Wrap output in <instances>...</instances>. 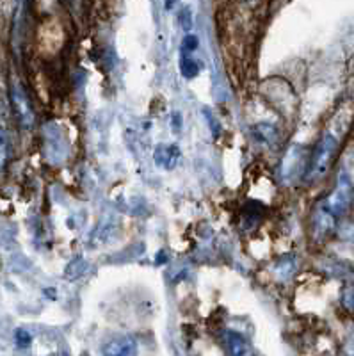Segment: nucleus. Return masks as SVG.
Masks as SVG:
<instances>
[{
  "instance_id": "obj_1",
  "label": "nucleus",
  "mask_w": 354,
  "mask_h": 356,
  "mask_svg": "<svg viewBox=\"0 0 354 356\" xmlns=\"http://www.w3.org/2000/svg\"><path fill=\"white\" fill-rule=\"evenodd\" d=\"M337 148L338 139L335 138L333 134H324L321 141H319V145L315 146L310 162L306 166L305 178L308 182H315V180H319V178H322L328 173V170L331 168V162H333L335 154H337Z\"/></svg>"
},
{
  "instance_id": "obj_2",
  "label": "nucleus",
  "mask_w": 354,
  "mask_h": 356,
  "mask_svg": "<svg viewBox=\"0 0 354 356\" xmlns=\"http://www.w3.org/2000/svg\"><path fill=\"white\" fill-rule=\"evenodd\" d=\"M353 196H354V191H353V182H351L349 175L340 173L337 187H335V191L331 193L330 198L326 200L324 207H326L328 211L337 218V216L340 214H346L347 209H349L351 203H353Z\"/></svg>"
},
{
  "instance_id": "obj_3",
  "label": "nucleus",
  "mask_w": 354,
  "mask_h": 356,
  "mask_svg": "<svg viewBox=\"0 0 354 356\" xmlns=\"http://www.w3.org/2000/svg\"><path fill=\"white\" fill-rule=\"evenodd\" d=\"M137 351L136 340L130 335H116L111 337L107 340V344L104 346V355L109 356H125V355H134Z\"/></svg>"
},
{
  "instance_id": "obj_4",
  "label": "nucleus",
  "mask_w": 354,
  "mask_h": 356,
  "mask_svg": "<svg viewBox=\"0 0 354 356\" xmlns=\"http://www.w3.org/2000/svg\"><path fill=\"white\" fill-rule=\"evenodd\" d=\"M155 164L162 170H173L180 161V148L177 145H159L155 148Z\"/></svg>"
},
{
  "instance_id": "obj_5",
  "label": "nucleus",
  "mask_w": 354,
  "mask_h": 356,
  "mask_svg": "<svg viewBox=\"0 0 354 356\" xmlns=\"http://www.w3.org/2000/svg\"><path fill=\"white\" fill-rule=\"evenodd\" d=\"M303 159H305V148H301V146H292L289 154L285 155V159H283V178L285 180H290L292 177L301 173Z\"/></svg>"
},
{
  "instance_id": "obj_6",
  "label": "nucleus",
  "mask_w": 354,
  "mask_h": 356,
  "mask_svg": "<svg viewBox=\"0 0 354 356\" xmlns=\"http://www.w3.org/2000/svg\"><path fill=\"white\" fill-rule=\"evenodd\" d=\"M13 102H15V107H17V113L18 116H20L22 123H24L25 127L31 125L34 120L33 109H31V106H29V100L27 97H25V93L18 88V86L13 89Z\"/></svg>"
},
{
  "instance_id": "obj_7",
  "label": "nucleus",
  "mask_w": 354,
  "mask_h": 356,
  "mask_svg": "<svg viewBox=\"0 0 354 356\" xmlns=\"http://www.w3.org/2000/svg\"><path fill=\"white\" fill-rule=\"evenodd\" d=\"M314 227L319 235H326L333 230L335 216L328 211L326 207H321V209L317 211V214H315L314 218Z\"/></svg>"
},
{
  "instance_id": "obj_8",
  "label": "nucleus",
  "mask_w": 354,
  "mask_h": 356,
  "mask_svg": "<svg viewBox=\"0 0 354 356\" xmlns=\"http://www.w3.org/2000/svg\"><path fill=\"white\" fill-rule=\"evenodd\" d=\"M226 348L230 355H250V348L244 337L235 332H226Z\"/></svg>"
},
{
  "instance_id": "obj_9",
  "label": "nucleus",
  "mask_w": 354,
  "mask_h": 356,
  "mask_svg": "<svg viewBox=\"0 0 354 356\" xmlns=\"http://www.w3.org/2000/svg\"><path fill=\"white\" fill-rule=\"evenodd\" d=\"M253 136L264 145H274L278 139V130L271 125H266V123H260L253 129Z\"/></svg>"
},
{
  "instance_id": "obj_10",
  "label": "nucleus",
  "mask_w": 354,
  "mask_h": 356,
  "mask_svg": "<svg viewBox=\"0 0 354 356\" xmlns=\"http://www.w3.org/2000/svg\"><path fill=\"white\" fill-rule=\"evenodd\" d=\"M180 72L186 79H194L198 77V73H200V66H198V63L194 61L193 57L187 56V52H184L180 56Z\"/></svg>"
},
{
  "instance_id": "obj_11",
  "label": "nucleus",
  "mask_w": 354,
  "mask_h": 356,
  "mask_svg": "<svg viewBox=\"0 0 354 356\" xmlns=\"http://www.w3.org/2000/svg\"><path fill=\"white\" fill-rule=\"evenodd\" d=\"M6 143H8V132H6V114L0 111V166L6 161Z\"/></svg>"
},
{
  "instance_id": "obj_12",
  "label": "nucleus",
  "mask_w": 354,
  "mask_h": 356,
  "mask_svg": "<svg viewBox=\"0 0 354 356\" xmlns=\"http://www.w3.org/2000/svg\"><path fill=\"white\" fill-rule=\"evenodd\" d=\"M294 269H296V262L292 260V257H289V259L280 260L278 267H276V273H278V278L285 280L294 273Z\"/></svg>"
},
{
  "instance_id": "obj_13",
  "label": "nucleus",
  "mask_w": 354,
  "mask_h": 356,
  "mask_svg": "<svg viewBox=\"0 0 354 356\" xmlns=\"http://www.w3.org/2000/svg\"><path fill=\"white\" fill-rule=\"evenodd\" d=\"M180 25L184 27V31H187V33L193 29V11H191L189 6H186V8L180 11Z\"/></svg>"
},
{
  "instance_id": "obj_14",
  "label": "nucleus",
  "mask_w": 354,
  "mask_h": 356,
  "mask_svg": "<svg viewBox=\"0 0 354 356\" xmlns=\"http://www.w3.org/2000/svg\"><path fill=\"white\" fill-rule=\"evenodd\" d=\"M198 44H200L198 36H194V34H187V36L184 38V41H182V50H184V52H194V50L198 49Z\"/></svg>"
},
{
  "instance_id": "obj_15",
  "label": "nucleus",
  "mask_w": 354,
  "mask_h": 356,
  "mask_svg": "<svg viewBox=\"0 0 354 356\" xmlns=\"http://www.w3.org/2000/svg\"><path fill=\"white\" fill-rule=\"evenodd\" d=\"M173 129H175V132H180V129H182V114L173 113Z\"/></svg>"
},
{
  "instance_id": "obj_16",
  "label": "nucleus",
  "mask_w": 354,
  "mask_h": 356,
  "mask_svg": "<svg viewBox=\"0 0 354 356\" xmlns=\"http://www.w3.org/2000/svg\"><path fill=\"white\" fill-rule=\"evenodd\" d=\"M178 2H180V0H164V8L169 11V9H173Z\"/></svg>"
},
{
  "instance_id": "obj_17",
  "label": "nucleus",
  "mask_w": 354,
  "mask_h": 356,
  "mask_svg": "<svg viewBox=\"0 0 354 356\" xmlns=\"http://www.w3.org/2000/svg\"><path fill=\"white\" fill-rule=\"evenodd\" d=\"M18 339H20V340H24V342H25V346H27L29 344V342H31V337H29L27 335V333H25V332H22V330H20V332H18Z\"/></svg>"
},
{
  "instance_id": "obj_18",
  "label": "nucleus",
  "mask_w": 354,
  "mask_h": 356,
  "mask_svg": "<svg viewBox=\"0 0 354 356\" xmlns=\"http://www.w3.org/2000/svg\"><path fill=\"white\" fill-rule=\"evenodd\" d=\"M248 2H250V4H251V2H258V0H248Z\"/></svg>"
}]
</instances>
